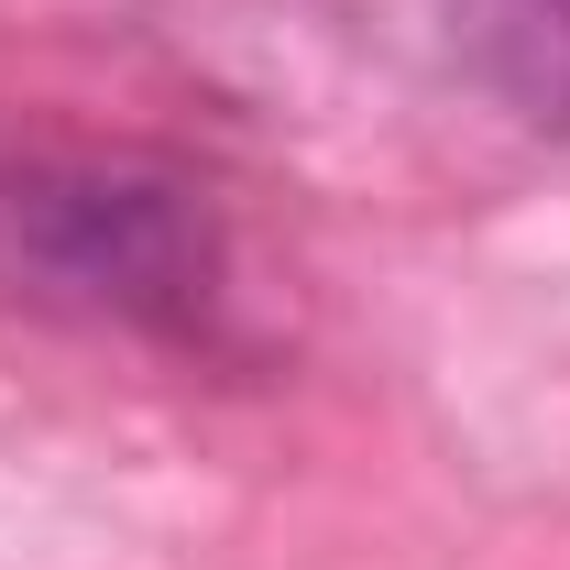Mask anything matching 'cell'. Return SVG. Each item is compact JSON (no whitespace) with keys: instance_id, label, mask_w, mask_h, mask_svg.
I'll return each instance as SVG.
<instances>
[{"instance_id":"cell-1","label":"cell","mask_w":570,"mask_h":570,"mask_svg":"<svg viewBox=\"0 0 570 570\" xmlns=\"http://www.w3.org/2000/svg\"><path fill=\"white\" fill-rule=\"evenodd\" d=\"M0 230L33 275L132 318V330H198L219 296V209L176 165L142 154H56L0 187Z\"/></svg>"},{"instance_id":"cell-2","label":"cell","mask_w":570,"mask_h":570,"mask_svg":"<svg viewBox=\"0 0 570 570\" xmlns=\"http://www.w3.org/2000/svg\"><path fill=\"white\" fill-rule=\"evenodd\" d=\"M450 33L515 121L570 142V0H450Z\"/></svg>"}]
</instances>
